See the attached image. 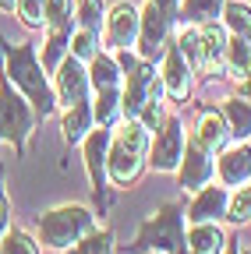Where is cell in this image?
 <instances>
[{"label":"cell","mask_w":251,"mask_h":254,"mask_svg":"<svg viewBox=\"0 0 251 254\" xmlns=\"http://www.w3.org/2000/svg\"><path fill=\"white\" fill-rule=\"evenodd\" d=\"M7 81L18 85L28 95V103H36L39 113L53 110V88H50L39 60H36V46L32 43H21V46H14L7 53Z\"/></svg>","instance_id":"1"},{"label":"cell","mask_w":251,"mask_h":254,"mask_svg":"<svg viewBox=\"0 0 251 254\" xmlns=\"http://www.w3.org/2000/svg\"><path fill=\"white\" fill-rule=\"evenodd\" d=\"M92 226H96V219L85 205H60L39 219V237L46 247H71L85 233H92Z\"/></svg>","instance_id":"2"},{"label":"cell","mask_w":251,"mask_h":254,"mask_svg":"<svg viewBox=\"0 0 251 254\" xmlns=\"http://www.w3.org/2000/svg\"><path fill=\"white\" fill-rule=\"evenodd\" d=\"M138 244L160 251V254H184V212H180V205H163L156 212V219H149L142 226Z\"/></svg>","instance_id":"3"},{"label":"cell","mask_w":251,"mask_h":254,"mask_svg":"<svg viewBox=\"0 0 251 254\" xmlns=\"http://www.w3.org/2000/svg\"><path fill=\"white\" fill-rule=\"evenodd\" d=\"M28 134H32V110H28V103L7 81L0 88V141H11L14 148H25Z\"/></svg>","instance_id":"4"},{"label":"cell","mask_w":251,"mask_h":254,"mask_svg":"<svg viewBox=\"0 0 251 254\" xmlns=\"http://www.w3.org/2000/svg\"><path fill=\"white\" fill-rule=\"evenodd\" d=\"M167 32H170V18L149 0V7L138 11V50L145 60L160 57L167 50Z\"/></svg>","instance_id":"5"},{"label":"cell","mask_w":251,"mask_h":254,"mask_svg":"<svg viewBox=\"0 0 251 254\" xmlns=\"http://www.w3.org/2000/svg\"><path fill=\"white\" fill-rule=\"evenodd\" d=\"M180 155H184V131H180V120H167L156 134L152 145V166L160 173H170L180 166Z\"/></svg>","instance_id":"6"},{"label":"cell","mask_w":251,"mask_h":254,"mask_svg":"<svg viewBox=\"0 0 251 254\" xmlns=\"http://www.w3.org/2000/svg\"><path fill=\"white\" fill-rule=\"evenodd\" d=\"M103 28H106V43H110V50H128L135 39H138V11L131 7V4H113L110 11H106V21H103Z\"/></svg>","instance_id":"7"},{"label":"cell","mask_w":251,"mask_h":254,"mask_svg":"<svg viewBox=\"0 0 251 254\" xmlns=\"http://www.w3.org/2000/svg\"><path fill=\"white\" fill-rule=\"evenodd\" d=\"M152 81H156V71L149 67V64H135V67H128V88L120 92V113L124 117H138V110L149 99Z\"/></svg>","instance_id":"8"},{"label":"cell","mask_w":251,"mask_h":254,"mask_svg":"<svg viewBox=\"0 0 251 254\" xmlns=\"http://www.w3.org/2000/svg\"><path fill=\"white\" fill-rule=\"evenodd\" d=\"M85 92H88V71L82 67L78 57H68L57 71V99L64 106H75L85 99Z\"/></svg>","instance_id":"9"},{"label":"cell","mask_w":251,"mask_h":254,"mask_svg":"<svg viewBox=\"0 0 251 254\" xmlns=\"http://www.w3.org/2000/svg\"><path fill=\"white\" fill-rule=\"evenodd\" d=\"M212 152H205L195 138L184 145V163H180V187H187V190H198V187H205V180L212 177V159H209Z\"/></svg>","instance_id":"10"},{"label":"cell","mask_w":251,"mask_h":254,"mask_svg":"<svg viewBox=\"0 0 251 254\" xmlns=\"http://www.w3.org/2000/svg\"><path fill=\"white\" fill-rule=\"evenodd\" d=\"M142 170V152L128 148V145H120L110 138V152H106V177L117 184V187H128Z\"/></svg>","instance_id":"11"},{"label":"cell","mask_w":251,"mask_h":254,"mask_svg":"<svg viewBox=\"0 0 251 254\" xmlns=\"http://www.w3.org/2000/svg\"><path fill=\"white\" fill-rule=\"evenodd\" d=\"M106 152H110V131L106 127L85 134V166H88V177H92V187L96 190L106 180Z\"/></svg>","instance_id":"12"},{"label":"cell","mask_w":251,"mask_h":254,"mask_svg":"<svg viewBox=\"0 0 251 254\" xmlns=\"http://www.w3.org/2000/svg\"><path fill=\"white\" fill-rule=\"evenodd\" d=\"M163 85L173 99H184L191 88V67L180 53V46H167V64H163Z\"/></svg>","instance_id":"13"},{"label":"cell","mask_w":251,"mask_h":254,"mask_svg":"<svg viewBox=\"0 0 251 254\" xmlns=\"http://www.w3.org/2000/svg\"><path fill=\"white\" fill-rule=\"evenodd\" d=\"M198 46H202V67H212V71L223 67V57H227V32L219 28L216 21L198 25Z\"/></svg>","instance_id":"14"},{"label":"cell","mask_w":251,"mask_h":254,"mask_svg":"<svg viewBox=\"0 0 251 254\" xmlns=\"http://www.w3.org/2000/svg\"><path fill=\"white\" fill-rule=\"evenodd\" d=\"M219 177H223V184H234V187L251 180V145H234L219 159Z\"/></svg>","instance_id":"15"},{"label":"cell","mask_w":251,"mask_h":254,"mask_svg":"<svg viewBox=\"0 0 251 254\" xmlns=\"http://www.w3.org/2000/svg\"><path fill=\"white\" fill-rule=\"evenodd\" d=\"M227 237L216 222H195L191 233H187V251L191 254H223Z\"/></svg>","instance_id":"16"},{"label":"cell","mask_w":251,"mask_h":254,"mask_svg":"<svg viewBox=\"0 0 251 254\" xmlns=\"http://www.w3.org/2000/svg\"><path fill=\"white\" fill-rule=\"evenodd\" d=\"M227 212V194H223V187H205L202 194L195 198V205L187 208V219L191 222H212Z\"/></svg>","instance_id":"17"},{"label":"cell","mask_w":251,"mask_h":254,"mask_svg":"<svg viewBox=\"0 0 251 254\" xmlns=\"http://www.w3.org/2000/svg\"><path fill=\"white\" fill-rule=\"evenodd\" d=\"M227 134H230V127L227 120L219 117V113H205L198 120V131H195V141L205 148V152H216V148H223L227 145Z\"/></svg>","instance_id":"18"},{"label":"cell","mask_w":251,"mask_h":254,"mask_svg":"<svg viewBox=\"0 0 251 254\" xmlns=\"http://www.w3.org/2000/svg\"><path fill=\"white\" fill-rule=\"evenodd\" d=\"M88 64H92V67H88V81L96 85V92H110V88H117V85H120V71H117L113 57L96 53Z\"/></svg>","instance_id":"19"},{"label":"cell","mask_w":251,"mask_h":254,"mask_svg":"<svg viewBox=\"0 0 251 254\" xmlns=\"http://www.w3.org/2000/svg\"><path fill=\"white\" fill-rule=\"evenodd\" d=\"M92 110L85 106V99L82 103H75V106H68V113H64V141H82L85 134H88V127H92Z\"/></svg>","instance_id":"20"},{"label":"cell","mask_w":251,"mask_h":254,"mask_svg":"<svg viewBox=\"0 0 251 254\" xmlns=\"http://www.w3.org/2000/svg\"><path fill=\"white\" fill-rule=\"evenodd\" d=\"M223 0H184V21L187 25H209L219 18Z\"/></svg>","instance_id":"21"},{"label":"cell","mask_w":251,"mask_h":254,"mask_svg":"<svg viewBox=\"0 0 251 254\" xmlns=\"http://www.w3.org/2000/svg\"><path fill=\"white\" fill-rule=\"evenodd\" d=\"M223 60L230 64V74L248 78V74H251V43H248L244 36H237L234 43H227V57H223Z\"/></svg>","instance_id":"22"},{"label":"cell","mask_w":251,"mask_h":254,"mask_svg":"<svg viewBox=\"0 0 251 254\" xmlns=\"http://www.w3.org/2000/svg\"><path fill=\"white\" fill-rule=\"evenodd\" d=\"M227 18V28L234 32V36H244L251 39V7L241 4V0H230V4H223V11H219Z\"/></svg>","instance_id":"23"},{"label":"cell","mask_w":251,"mask_h":254,"mask_svg":"<svg viewBox=\"0 0 251 254\" xmlns=\"http://www.w3.org/2000/svg\"><path fill=\"white\" fill-rule=\"evenodd\" d=\"M75 18H78V25H82V28L99 32V28H103V21H106V7H103V0H78V4H75Z\"/></svg>","instance_id":"24"},{"label":"cell","mask_w":251,"mask_h":254,"mask_svg":"<svg viewBox=\"0 0 251 254\" xmlns=\"http://www.w3.org/2000/svg\"><path fill=\"white\" fill-rule=\"evenodd\" d=\"M43 18L53 32H71V0H43Z\"/></svg>","instance_id":"25"},{"label":"cell","mask_w":251,"mask_h":254,"mask_svg":"<svg viewBox=\"0 0 251 254\" xmlns=\"http://www.w3.org/2000/svg\"><path fill=\"white\" fill-rule=\"evenodd\" d=\"M227 120H230V131H234L237 138H248V134H251V103L230 99V103H227Z\"/></svg>","instance_id":"26"},{"label":"cell","mask_w":251,"mask_h":254,"mask_svg":"<svg viewBox=\"0 0 251 254\" xmlns=\"http://www.w3.org/2000/svg\"><path fill=\"white\" fill-rule=\"evenodd\" d=\"M71 254H113V233L99 230V233H85L82 244H75Z\"/></svg>","instance_id":"27"},{"label":"cell","mask_w":251,"mask_h":254,"mask_svg":"<svg viewBox=\"0 0 251 254\" xmlns=\"http://www.w3.org/2000/svg\"><path fill=\"white\" fill-rule=\"evenodd\" d=\"M117 113H120V92H117V88L99 92V95H96V106H92V117L99 120V127H106Z\"/></svg>","instance_id":"28"},{"label":"cell","mask_w":251,"mask_h":254,"mask_svg":"<svg viewBox=\"0 0 251 254\" xmlns=\"http://www.w3.org/2000/svg\"><path fill=\"white\" fill-rule=\"evenodd\" d=\"M0 254H39V244L21 230H7L0 240Z\"/></svg>","instance_id":"29"},{"label":"cell","mask_w":251,"mask_h":254,"mask_svg":"<svg viewBox=\"0 0 251 254\" xmlns=\"http://www.w3.org/2000/svg\"><path fill=\"white\" fill-rule=\"evenodd\" d=\"M68 43H71V57H78V60H92L99 53V39H96V32H88V28H78Z\"/></svg>","instance_id":"30"},{"label":"cell","mask_w":251,"mask_h":254,"mask_svg":"<svg viewBox=\"0 0 251 254\" xmlns=\"http://www.w3.org/2000/svg\"><path fill=\"white\" fill-rule=\"evenodd\" d=\"M227 215H230L234 222H248V219H251V187H241L237 194L230 198V208H227Z\"/></svg>","instance_id":"31"},{"label":"cell","mask_w":251,"mask_h":254,"mask_svg":"<svg viewBox=\"0 0 251 254\" xmlns=\"http://www.w3.org/2000/svg\"><path fill=\"white\" fill-rule=\"evenodd\" d=\"M14 11H18V18H21L28 28H36V25L46 21V18H43V0H18Z\"/></svg>","instance_id":"32"},{"label":"cell","mask_w":251,"mask_h":254,"mask_svg":"<svg viewBox=\"0 0 251 254\" xmlns=\"http://www.w3.org/2000/svg\"><path fill=\"white\" fill-rule=\"evenodd\" d=\"M152 4H156V7H160V11H163V14H167L170 21L177 18V0H152Z\"/></svg>","instance_id":"33"},{"label":"cell","mask_w":251,"mask_h":254,"mask_svg":"<svg viewBox=\"0 0 251 254\" xmlns=\"http://www.w3.org/2000/svg\"><path fill=\"white\" fill-rule=\"evenodd\" d=\"M14 4L18 0H0V11H14Z\"/></svg>","instance_id":"34"},{"label":"cell","mask_w":251,"mask_h":254,"mask_svg":"<svg viewBox=\"0 0 251 254\" xmlns=\"http://www.w3.org/2000/svg\"><path fill=\"white\" fill-rule=\"evenodd\" d=\"M241 92H244V95H248V99H251V74H248V81L241 85Z\"/></svg>","instance_id":"35"},{"label":"cell","mask_w":251,"mask_h":254,"mask_svg":"<svg viewBox=\"0 0 251 254\" xmlns=\"http://www.w3.org/2000/svg\"><path fill=\"white\" fill-rule=\"evenodd\" d=\"M230 254H241V251H230Z\"/></svg>","instance_id":"36"},{"label":"cell","mask_w":251,"mask_h":254,"mask_svg":"<svg viewBox=\"0 0 251 254\" xmlns=\"http://www.w3.org/2000/svg\"><path fill=\"white\" fill-rule=\"evenodd\" d=\"M156 254H160V251H156Z\"/></svg>","instance_id":"37"}]
</instances>
